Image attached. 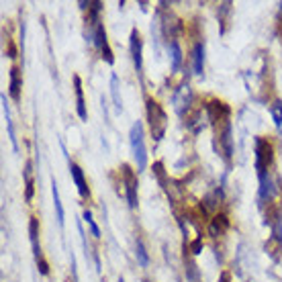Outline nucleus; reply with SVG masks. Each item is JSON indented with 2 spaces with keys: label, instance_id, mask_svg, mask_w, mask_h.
I'll list each match as a JSON object with an SVG mask.
<instances>
[{
  "label": "nucleus",
  "instance_id": "f257e3e1",
  "mask_svg": "<svg viewBox=\"0 0 282 282\" xmlns=\"http://www.w3.org/2000/svg\"><path fill=\"white\" fill-rule=\"evenodd\" d=\"M145 113H147V121H149V129H151V137L155 143L164 139L166 129H168V115L162 109V105L157 100H153L151 96L145 98Z\"/></svg>",
  "mask_w": 282,
  "mask_h": 282
},
{
  "label": "nucleus",
  "instance_id": "f03ea898",
  "mask_svg": "<svg viewBox=\"0 0 282 282\" xmlns=\"http://www.w3.org/2000/svg\"><path fill=\"white\" fill-rule=\"evenodd\" d=\"M129 143H131V153H133L137 172H143L147 168V147H145V139H143V125H141V121H135L131 125Z\"/></svg>",
  "mask_w": 282,
  "mask_h": 282
},
{
  "label": "nucleus",
  "instance_id": "7ed1b4c3",
  "mask_svg": "<svg viewBox=\"0 0 282 282\" xmlns=\"http://www.w3.org/2000/svg\"><path fill=\"white\" fill-rule=\"evenodd\" d=\"M254 153H256V170H258V176L266 174L270 164H272V157H274V147L272 143L264 137H254Z\"/></svg>",
  "mask_w": 282,
  "mask_h": 282
},
{
  "label": "nucleus",
  "instance_id": "20e7f679",
  "mask_svg": "<svg viewBox=\"0 0 282 282\" xmlns=\"http://www.w3.org/2000/svg\"><path fill=\"white\" fill-rule=\"evenodd\" d=\"M192 98H194V94H192V88H190L188 82L180 84L174 90V94H172V107H174V111H176L178 117H184L188 113V109L192 105Z\"/></svg>",
  "mask_w": 282,
  "mask_h": 282
},
{
  "label": "nucleus",
  "instance_id": "39448f33",
  "mask_svg": "<svg viewBox=\"0 0 282 282\" xmlns=\"http://www.w3.org/2000/svg\"><path fill=\"white\" fill-rule=\"evenodd\" d=\"M123 178H125V190H127V203H129V209H137L139 205V198H137V176L133 174V170L129 166H123Z\"/></svg>",
  "mask_w": 282,
  "mask_h": 282
},
{
  "label": "nucleus",
  "instance_id": "423d86ee",
  "mask_svg": "<svg viewBox=\"0 0 282 282\" xmlns=\"http://www.w3.org/2000/svg\"><path fill=\"white\" fill-rule=\"evenodd\" d=\"M129 49H131V57H133V66H135V72L137 76H143V41H141V35L137 29L131 31V37H129Z\"/></svg>",
  "mask_w": 282,
  "mask_h": 282
},
{
  "label": "nucleus",
  "instance_id": "0eeeda50",
  "mask_svg": "<svg viewBox=\"0 0 282 282\" xmlns=\"http://www.w3.org/2000/svg\"><path fill=\"white\" fill-rule=\"evenodd\" d=\"M217 137H219V143L225 151V159L229 162L231 155H233V127H231V121H223L221 127L217 129Z\"/></svg>",
  "mask_w": 282,
  "mask_h": 282
},
{
  "label": "nucleus",
  "instance_id": "6e6552de",
  "mask_svg": "<svg viewBox=\"0 0 282 282\" xmlns=\"http://www.w3.org/2000/svg\"><path fill=\"white\" fill-rule=\"evenodd\" d=\"M276 192H278V186H276L272 174H270V172L262 174V176H260V200H264V203H266V200H272V198L276 196Z\"/></svg>",
  "mask_w": 282,
  "mask_h": 282
},
{
  "label": "nucleus",
  "instance_id": "1a4fd4ad",
  "mask_svg": "<svg viewBox=\"0 0 282 282\" xmlns=\"http://www.w3.org/2000/svg\"><path fill=\"white\" fill-rule=\"evenodd\" d=\"M70 174H72V180H74V184H76V188H78V194H80L82 198H88V196H90V190H88V182H86V178H84L82 168H80L78 164L70 162Z\"/></svg>",
  "mask_w": 282,
  "mask_h": 282
},
{
  "label": "nucleus",
  "instance_id": "9d476101",
  "mask_svg": "<svg viewBox=\"0 0 282 282\" xmlns=\"http://www.w3.org/2000/svg\"><path fill=\"white\" fill-rule=\"evenodd\" d=\"M0 103H2V115H4V123H6V129H8V137H10V143H12V149L18 151V141H16V133H14V125H12V117H10V107H8L6 94H0Z\"/></svg>",
  "mask_w": 282,
  "mask_h": 282
},
{
  "label": "nucleus",
  "instance_id": "9b49d317",
  "mask_svg": "<svg viewBox=\"0 0 282 282\" xmlns=\"http://www.w3.org/2000/svg\"><path fill=\"white\" fill-rule=\"evenodd\" d=\"M29 239H31V248H33V256L35 260H43V254H41V246H39V221L35 217L29 219Z\"/></svg>",
  "mask_w": 282,
  "mask_h": 282
},
{
  "label": "nucleus",
  "instance_id": "f8f14e48",
  "mask_svg": "<svg viewBox=\"0 0 282 282\" xmlns=\"http://www.w3.org/2000/svg\"><path fill=\"white\" fill-rule=\"evenodd\" d=\"M74 88H76V113L82 121L88 119V113H86V103H84V90H82V80L80 76H74Z\"/></svg>",
  "mask_w": 282,
  "mask_h": 282
},
{
  "label": "nucleus",
  "instance_id": "ddd939ff",
  "mask_svg": "<svg viewBox=\"0 0 282 282\" xmlns=\"http://www.w3.org/2000/svg\"><path fill=\"white\" fill-rule=\"evenodd\" d=\"M192 70L196 76L205 74V43L203 41H198L192 49Z\"/></svg>",
  "mask_w": 282,
  "mask_h": 282
},
{
  "label": "nucleus",
  "instance_id": "4468645a",
  "mask_svg": "<svg viewBox=\"0 0 282 282\" xmlns=\"http://www.w3.org/2000/svg\"><path fill=\"white\" fill-rule=\"evenodd\" d=\"M23 176H25V200L31 203L33 200V188H35V182H33V162L25 164Z\"/></svg>",
  "mask_w": 282,
  "mask_h": 282
},
{
  "label": "nucleus",
  "instance_id": "2eb2a0df",
  "mask_svg": "<svg viewBox=\"0 0 282 282\" xmlns=\"http://www.w3.org/2000/svg\"><path fill=\"white\" fill-rule=\"evenodd\" d=\"M21 84H23V80H21V70L14 66V68H10V84H8V92H10V96H12L14 100L21 98Z\"/></svg>",
  "mask_w": 282,
  "mask_h": 282
},
{
  "label": "nucleus",
  "instance_id": "dca6fc26",
  "mask_svg": "<svg viewBox=\"0 0 282 282\" xmlns=\"http://www.w3.org/2000/svg\"><path fill=\"white\" fill-rule=\"evenodd\" d=\"M111 96H113L115 109L121 113L123 111V96H121V82H119L117 74H111Z\"/></svg>",
  "mask_w": 282,
  "mask_h": 282
},
{
  "label": "nucleus",
  "instance_id": "f3484780",
  "mask_svg": "<svg viewBox=\"0 0 282 282\" xmlns=\"http://www.w3.org/2000/svg\"><path fill=\"white\" fill-rule=\"evenodd\" d=\"M227 227H229L227 217H225V215H217V217L211 221V225H209V233H211V237H219V235H223V233L227 231Z\"/></svg>",
  "mask_w": 282,
  "mask_h": 282
},
{
  "label": "nucleus",
  "instance_id": "a211bd4d",
  "mask_svg": "<svg viewBox=\"0 0 282 282\" xmlns=\"http://www.w3.org/2000/svg\"><path fill=\"white\" fill-rule=\"evenodd\" d=\"M168 49H170V68H172V72H178L182 66V49H180L178 41H170Z\"/></svg>",
  "mask_w": 282,
  "mask_h": 282
},
{
  "label": "nucleus",
  "instance_id": "6ab92c4d",
  "mask_svg": "<svg viewBox=\"0 0 282 282\" xmlns=\"http://www.w3.org/2000/svg\"><path fill=\"white\" fill-rule=\"evenodd\" d=\"M51 196H53V207H55L57 223H59V227H64L66 213H64V205H62V198H59V190H57V184H55V180H51Z\"/></svg>",
  "mask_w": 282,
  "mask_h": 282
},
{
  "label": "nucleus",
  "instance_id": "aec40b11",
  "mask_svg": "<svg viewBox=\"0 0 282 282\" xmlns=\"http://www.w3.org/2000/svg\"><path fill=\"white\" fill-rule=\"evenodd\" d=\"M135 260H137V264H139L141 268L149 266V254H147V250H145V246H143V241H141L139 237L135 239Z\"/></svg>",
  "mask_w": 282,
  "mask_h": 282
},
{
  "label": "nucleus",
  "instance_id": "412c9836",
  "mask_svg": "<svg viewBox=\"0 0 282 282\" xmlns=\"http://www.w3.org/2000/svg\"><path fill=\"white\" fill-rule=\"evenodd\" d=\"M184 274H186V278L190 282H198V278H200L198 268H196V264L190 258H184Z\"/></svg>",
  "mask_w": 282,
  "mask_h": 282
},
{
  "label": "nucleus",
  "instance_id": "4be33fe9",
  "mask_svg": "<svg viewBox=\"0 0 282 282\" xmlns=\"http://www.w3.org/2000/svg\"><path fill=\"white\" fill-rule=\"evenodd\" d=\"M270 115H272V121H274V125L278 127V131H282V100H274V103H272Z\"/></svg>",
  "mask_w": 282,
  "mask_h": 282
},
{
  "label": "nucleus",
  "instance_id": "5701e85b",
  "mask_svg": "<svg viewBox=\"0 0 282 282\" xmlns=\"http://www.w3.org/2000/svg\"><path fill=\"white\" fill-rule=\"evenodd\" d=\"M153 174H155L157 182L162 184V188L168 190V180H166V172H164V164H162V162H155V164H153Z\"/></svg>",
  "mask_w": 282,
  "mask_h": 282
},
{
  "label": "nucleus",
  "instance_id": "b1692460",
  "mask_svg": "<svg viewBox=\"0 0 282 282\" xmlns=\"http://www.w3.org/2000/svg\"><path fill=\"white\" fill-rule=\"evenodd\" d=\"M84 221L88 223V227H90V233H92V235L98 239V237H100V227L96 225V221H94V217H92V213H90L88 209L84 211Z\"/></svg>",
  "mask_w": 282,
  "mask_h": 282
},
{
  "label": "nucleus",
  "instance_id": "393cba45",
  "mask_svg": "<svg viewBox=\"0 0 282 282\" xmlns=\"http://www.w3.org/2000/svg\"><path fill=\"white\" fill-rule=\"evenodd\" d=\"M100 53H103V59L109 64V66H113L115 64V57H113V49H111V45L107 43L103 49H100Z\"/></svg>",
  "mask_w": 282,
  "mask_h": 282
},
{
  "label": "nucleus",
  "instance_id": "a878e982",
  "mask_svg": "<svg viewBox=\"0 0 282 282\" xmlns=\"http://www.w3.org/2000/svg\"><path fill=\"white\" fill-rule=\"evenodd\" d=\"M190 252H192L194 256L203 252V239H200V237H196V239H194V241L190 244Z\"/></svg>",
  "mask_w": 282,
  "mask_h": 282
},
{
  "label": "nucleus",
  "instance_id": "bb28decb",
  "mask_svg": "<svg viewBox=\"0 0 282 282\" xmlns=\"http://www.w3.org/2000/svg\"><path fill=\"white\" fill-rule=\"evenodd\" d=\"M70 264H72V276H74V282H78V270H76V256H74V252L70 254Z\"/></svg>",
  "mask_w": 282,
  "mask_h": 282
},
{
  "label": "nucleus",
  "instance_id": "cd10ccee",
  "mask_svg": "<svg viewBox=\"0 0 282 282\" xmlns=\"http://www.w3.org/2000/svg\"><path fill=\"white\" fill-rule=\"evenodd\" d=\"M219 282H231V274H229L227 270H223L221 276H219Z\"/></svg>",
  "mask_w": 282,
  "mask_h": 282
},
{
  "label": "nucleus",
  "instance_id": "c85d7f7f",
  "mask_svg": "<svg viewBox=\"0 0 282 282\" xmlns=\"http://www.w3.org/2000/svg\"><path fill=\"white\" fill-rule=\"evenodd\" d=\"M119 282H125V280H123V276H121V278H119Z\"/></svg>",
  "mask_w": 282,
  "mask_h": 282
},
{
  "label": "nucleus",
  "instance_id": "c756f323",
  "mask_svg": "<svg viewBox=\"0 0 282 282\" xmlns=\"http://www.w3.org/2000/svg\"><path fill=\"white\" fill-rule=\"evenodd\" d=\"M100 282H107V280H105V278H103V280H100Z\"/></svg>",
  "mask_w": 282,
  "mask_h": 282
},
{
  "label": "nucleus",
  "instance_id": "7c9ffc66",
  "mask_svg": "<svg viewBox=\"0 0 282 282\" xmlns=\"http://www.w3.org/2000/svg\"><path fill=\"white\" fill-rule=\"evenodd\" d=\"M280 10H282V2H280Z\"/></svg>",
  "mask_w": 282,
  "mask_h": 282
},
{
  "label": "nucleus",
  "instance_id": "2f4dec72",
  "mask_svg": "<svg viewBox=\"0 0 282 282\" xmlns=\"http://www.w3.org/2000/svg\"><path fill=\"white\" fill-rule=\"evenodd\" d=\"M143 282H149V280H143Z\"/></svg>",
  "mask_w": 282,
  "mask_h": 282
},
{
  "label": "nucleus",
  "instance_id": "473e14b6",
  "mask_svg": "<svg viewBox=\"0 0 282 282\" xmlns=\"http://www.w3.org/2000/svg\"><path fill=\"white\" fill-rule=\"evenodd\" d=\"M68 282H72V280H68Z\"/></svg>",
  "mask_w": 282,
  "mask_h": 282
}]
</instances>
